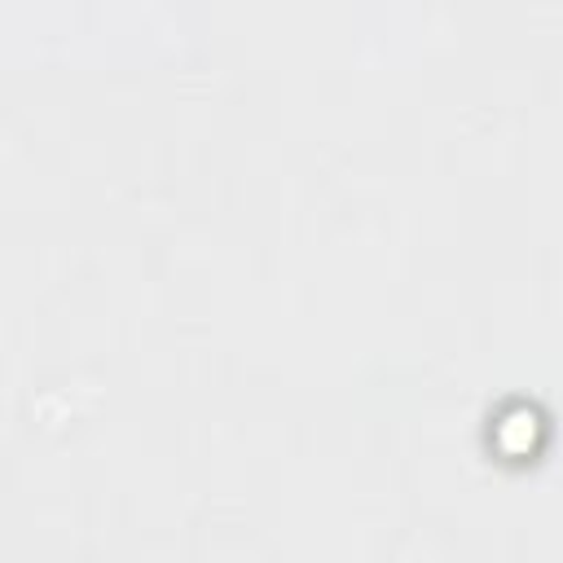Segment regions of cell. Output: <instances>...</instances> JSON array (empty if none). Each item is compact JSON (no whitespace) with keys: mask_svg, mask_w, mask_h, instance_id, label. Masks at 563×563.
Returning <instances> with one entry per match:
<instances>
[{"mask_svg":"<svg viewBox=\"0 0 563 563\" xmlns=\"http://www.w3.org/2000/svg\"><path fill=\"white\" fill-rule=\"evenodd\" d=\"M537 431H541V418L532 413V405H519V413L493 422V440H497L501 449H506L510 440H519V444H515L519 453H532V449H537Z\"/></svg>","mask_w":563,"mask_h":563,"instance_id":"1","label":"cell"}]
</instances>
